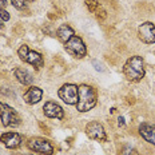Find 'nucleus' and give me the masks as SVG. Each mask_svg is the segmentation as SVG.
<instances>
[{"instance_id": "f257e3e1", "label": "nucleus", "mask_w": 155, "mask_h": 155, "mask_svg": "<svg viewBox=\"0 0 155 155\" xmlns=\"http://www.w3.org/2000/svg\"><path fill=\"white\" fill-rule=\"evenodd\" d=\"M98 103V92L91 86L80 84L78 87L76 110L79 112H88Z\"/></svg>"}, {"instance_id": "f03ea898", "label": "nucleus", "mask_w": 155, "mask_h": 155, "mask_svg": "<svg viewBox=\"0 0 155 155\" xmlns=\"http://www.w3.org/2000/svg\"><path fill=\"white\" fill-rule=\"evenodd\" d=\"M123 74L130 82H140L144 78V62L139 55L128 58L123 66Z\"/></svg>"}, {"instance_id": "7ed1b4c3", "label": "nucleus", "mask_w": 155, "mask_h": 155, "mask_svg": "<svg viewBox=\"0 0 155 155\" xmlns=\"http://www.w3.org/2000/svg\"><path fill=\"white\" fill-rule=\"evenodd\" d=\"M0 120L4 127H18L21 123L20 116L11 106L0 102Z\"/></svg>"}, {"instance_id": "20e7f679", "label": "nucleus", "mask_w": 155, "mask_h": 155, "mask_svg": "<svg viewBox=\"0 0 155 155\" xmlns=\"http://www.w3.org/2000/svg\"><path fill=\"white\" fill-rule=\"evenodd\" d=\"M64 48L70 55H72L74 58H78V59H82L87 55V47L84 41L82 40V38L75 36V35L67 43H64Z\"/></svg>"}, {"instance_id": "39448f33", "label": "nucleus", "mask_w": 155, "mask_h": 155, "mask_svg": "<svg viewBox=\"0 0 155 155\" xmlns=\"http://www.w3.org/2000/svg\"><path fill=\"white\" fill-rule=\"evenodd\" d=\"M27 147L30 148L32 153L41 154V155H52L54 154V146L51 144L50 140L44 138H31L27 142Z\"/></svg>"}, {"instance_id": "423d86ee", "label": "nucleus", "mask_w": 155, "mask_h": 155, "mask_svg": "<svg viewBox=\"0 0 155 155\" xmlns=\"http://www.w3.org/2000/svg\"><path fill=\"white\" fill-rule=\"evenodd\" d=\"M58 95L66 104L74 106L78 102V86L72 83H66L59 88Z\"/></svg>"}, {"instance_id": "0eeeda50", "label": "nucleus", "mask_w": 155, "mask_h": 155, "mask_svg": "<svg viewBox=\"0 0 155 155\" xmlns=\"http://www.w3.org/2000/svg\"><path fill=\"white\" fill-rule=\"evenodd\" d=\"M86 134L88 135V138H91L94 140H99V142L107 140V134L104 131V127L102 126V123H99L96 120L90 122L86 126Z\"/></svg>"}, {"instance_id": "6e6552de", "label": "nucleus", "mask_w": 155, "mask_h": 155, "mask_svg": "<svg viewBox=\"0 0 155 155\" xmlns=\"http://www.w3.org/2000/svg\"><path fill=\"white\" fill-rule=\"evenodd\" d=\"M138 36L143 43L146 44H154L155 43V24L151 21L140 24L138 28Z\"/></svg>"}, {"instance_id": "1a4fd4ad", "label": "nucleus", "mask_w": 155, "mask_h": 155, "mask_svg": "<svg viewBox=\"0 0 155 155\" xmlns=\"http://www.w3.org/2000/svg\"><path fill=\"white\" fill-rule=\"evenodd\" d=\"M43 112L47 118L51 119H58V120H62L64 118V111L62 108V106L58 104L56 102H46V104L43 106Z\"/></svg>"}, {"instance_id": "9d476101", "label": "nucleus", "mask_w": 155, "mask_h": 155, "mask_svg": "<svg viewBox=\"0 0 155 155\" xmlns=\"http://www.w3.org/2000/svg\"><path fill=\"white\" fill-rule=\"evenodd\" d=\"M0 142L4 144V147L7 148H18L21 144V135L18 134V132H4V134L0 135Z\"/></svg>"}, {"instance_id": "9b49d317", "label": "nucleus", "mask_w": 155, "mask_h": 155, "mask_svg": "<svg viewBox=\"0 0 155 155\" xmlns=\"http://www.w3.org/2000/svg\"><path fill=\"white\" fill-rule=\"evenodd\" d=\"M41 98H43V91H41V88H39L36 86H31L23 95L24 102L30 106L39 103L41 101Z\"/></svg>"}, {"instance_id": "f8f14e48", "label": "nucleus", "mask_w": 155, "mask_h": 155, "mask_svg": "<svg viewBox=\"0 0 155 155\" xmlns=\"http://www.w3.org/2000/svg\"><path fill=\"white\" fill-rule=\"evenodd\" d=\"M139 135L146 142L155 146V124L142 123L139 126Z\"/></svg>"}, {"instance_id": "ddd939ff", "label": "nucleus", "mask_w": 155, "mask_h": 155, "mask_svg": "<svg viewBox=\"0 0 155 155\" xmlns=\"http://www.w3.org/2000/svg\"><path fill=\"white\" fill-rule=\"evenodd\" d=\"M14 75H15L16 79H18V82L21 83V84H24V86H30L31 83L34 82L32 75L25 68H23V67H16L14 70Z\"/></svg>"}, {"instance_id": "4468645a", "label": "nucleus", "mask_w": 155, "mask_h": 155, "mask_svg": "<svg viewBox=\"0 0 155 155\" xmlns=\"http://www.w3.org/2000/svg\"><path fill=\"white\" fill-rule=\"evenodd\" d=\"M74 35H75V32H74L72 27H71L70 24H62L56 30V36L59 38V40L62 41V43H67Z\"/></svg>"}, {"instance_id": "2eb2a0df", "label": "nucleus", "mask_w": 155, "mask_h": 155, "mask_svg": "<svg viewBox=\"0 0 155 155\" xmlns=\"http://www.w3.org/2000/svg\"><path fill=\"white\" fill-rule=\"evenodd\" d=\"M24 62L31 64V66H34V67H36V68H40V67L44 66V59H43V56H41V54L36 52V51H31V50L28 51Z\"/></svg>"}, {"instance_id": "dca6fc26", "label": "nucleus", "mask_w": 155, "mask_h": 155, "mask_svg": "<svg viewBox=\"0 0 155 155\" xmlns=\"http://www.w3.org/2000/svg\"><path fill=\"white\" fill-rule=\"evenodd\" d=\"M86 7L88 8V11L92 12V14H96L99 9H102L99 0H86Z\"/></svg>"}, {"instance_id": "f3484780", "label": "nucleus", "mask_w": 155, "mask_h": 155, "mask_svg": "<svg viewBox=\"0 0 155 155\" xmlns=\"http://www.w3.org/2000/svg\"><path fill=\"white\" fill-rule=\"evenodd\" d=\"M28 51H30V48H28L27 44H21V46L19 47L18 55H19V58H20V60H23V62H24V59H25V56H27Z\"/></svg>"}, {"instance_id": "a211bd4d", "label": "nucleus", "mask_w": 155, "mask_h": 155, "mask_svg": "<svg viewBox=\"0 0 155 155\" xmlns=\"http://www.w3.org/2000/svg\"><path fill=\"white\" fill-rule=\"evenodd\" d=\"M27 2L28 0H11V4L16 9H25L27 8Z\"/></svg>"}, {"instance_id": "6ab92c4d", "label": "nucleus", "mask_w": 155, "mask_h": 155, "mask_svg": "<svg viewBox=\"0 0 155 155\" xmlns=\"http://www.w3.org/2000/svg\"><path fill=\"white\" fill-rule=\"evenodd\" d=\"M9 14L7 11H5V8H0V19H2L3 21H8L9 20Z\"/></svg>"}, {"instance_id": "aec40b11", "label": "nucleus", "mask_w": 155, "mask_h": 155, "mask_svg": "<svg viewBox=\"0 0 155 155\" xmlns=\"http://www.w3.org/2000/svg\"><path fill=\"white\" fill-rule=\"evenodd\" d=\"M118 124H119V127H123L124 126V118L123 116H119L118 118Z\"/></svg>"}, {"instance_id": "412c9836", "label": "nucleus", "mask_w": 155, "mask_h": 155, "mask_svg": "<svg viewBox=\"0 0 155 155\" xmlns=\"http://www.w3.org/2000/svg\"><path fill=\"white\" fill-rule=\"evenodd\" d=\"M7 0H0V8H5L7 7Z\"/></svg>"}, {"instance_id": "4be33fe9", "label": "nucleus", "mask_w": 155, "mask_h": 155, "mask_svg": "<svg viewBox=\"0 0 155 155\" xmlns=\"http://www.w3.org/2000/svg\"><path fill=\"white\" fill-rule=\"evenodd\" d=\"M128 155H139V153H138L137 150H131V151H130V154H128Z\"/></svg>"}, {"instance_id": "5701e85b", "label": "nucleus", "mask_w": 155, "mask_h": 155, "mask_svg": "<svg viewBox=\"0 0 155 155\" xmlns=\"http://www.w3.org/2000/svg\"><path fill=\"white\" fill-rule=\"evenodd\" d=\"M3 27V21H0V28H2Z\"/></svg>"}, {"instance_id": "b1692460", "label": "nucleus", "mask_w": 155, "mask_h": 155, "mask_svg": "<svg viewBox=\"0 0 155 155\" xmlns=\"http://www.w3.org/2000/svg\"><path fill=\"white\" fill-rule=\"evenodd\" d=\"M28 2H35V0H28Z\"/></svg>"}]
</instances>
